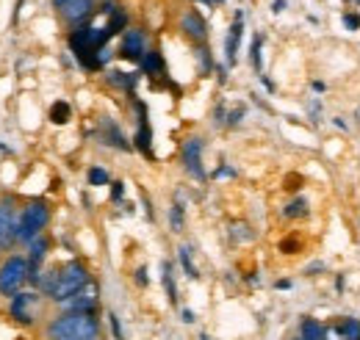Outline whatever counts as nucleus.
Here are the masks:
<instances>
[{
  "instance_id": "nucleus-23",
  "label": "nucleus",
  "mask_w": 360,
  "mask_h": 340,
  "mask_svg": "<svg viewBox=\"0 0 360 340\" xmlns=\"http://www.w3.org/2000/svg\"><path fill=\"white\" fill-rule=\"evenodd\" d=\"M105 183H108V171L100 166L89 169V185H105Z\"/></svg>"
},
{
  "instance_id": "nucleus-32",
  "label": "nucleus",
  "mask_w": 360,
  "mask_h": 340,
  "mask_svg": "<svg viewBox=\"0 0 360 340\" xmlns=\"http://www.w3.org/2000/svg\"><path fill=\"white\" fill-rule=\"evenodd\" d=\"M183 321L191 324V321H194V313H191V310H183Z\"/></svg>"
},
{
  "instance_id": "nucleus-28",
  "label": "nucleus",
  "mask_w": 360,
  "mask_h": 340,
  "mask_svg": "<svg viewBox=\"0 0 360 340\" xmlns=\"http://www.w3.org/2000/svg\"><path fill=\"white\" fill-rule=\"evenodd\" d=\"M125 194V185L122 183H111V200H122Z\"/></svg>"
},
{
  "instance_id": "nucleus-5",
  "label": "nucleus",
  "mask_w": 360,
  "mask_h": 340,
  "mask_svg": "<svg viewBox=\"0 0 360 340\" xmlns=\"http://www.w3.org/2000/svg\"><path fill=\"white\" fill-rule=\"evenodd\" d=\"M37 304H39V296L37 294H17V296L8 301V313H11V318H17L20 324H34L37 318Z\"/></svg>"
},
{
  "instance_id": "nucleus-14",
  "label": "nucleus",
  "mask_w": 360,
  "mask_h": 340,
  "mask_svg": "<svg viewBox=\"0 0 360 340\" xmlns=\"http://www.w3.org/2000/svg\"><path fill=\"white\" fill-rule=\"evenodd\" d=\"M141 70H144L147 75L161 72V70H164V58H161V53H158V50H147L144 58H141Z\"/></svg>"
},
{
  "instance_id": "nucleus-17",
  "label": "nucleus",
  "mask_w": 360,
  "mask_h": 340,
  "mask_svg": "<svg viewBox=\"0 0 360 340\" xmlns=\"http://www.w3.org/2000/svg\"><path fill=\"white\" fill-rule=\"evenodd\" d=\"M161 282H164V288H167V296H169V301L175 304V301H178V288H175V277H172L169 263H164V266H161Z\"/></svg>"
},
{
  "instance_id": "nucleus-27",
  "label": "nucleus",
  "mask_w": 360,
  "mask_h": 340,
  "mask_svg": "<svg viewBox=\"0 0 360 340\" xmlns=\"http://www.w3.org/2000/svg\"><path fill=\"white\" fill-rule=\"evenodd\" d=\"M344 25L352 31H360V17L358 14H344Z\"/></svg>"
},
{
  "instance_id": "nucleus-18",
  "label": "nucleus",
  "mask_w": 360,
  "mask_h": 340,
  "mask_svg": "<svg viewBox=\"0 0 360 340\" xmlns=\"http://www.w3.org/2000/svg\"><path fill=\"white\" fill-rule=\"evenodd\" d=\"M125 25H128V17H125V11H114V14H111V22H108L105 28H108V34H111V37H117V34H120Z\"/></svg>"
},
{
  "instance_id": "nucleus-21",
  "label": "nucleus",
  "mask_w": 360,
  "mask_h": 340,
  "mask_svg": "<svg viewBox=\"0 0 360 340\" xmlns=\"http://www.w3.org/2000/svg\"><path fill=\"white\" fill-rule=\"evenodd\" d=\"M308 213V202L305 200H294L285 211H283V216H288V218H297V216H305Z\"/></svg>"
},
{
  "instance_id": "nucleus-2",
  "label": "nucleus",
  "mask_w": 360,
  "mask_h": 340,
  "mask_svg": "<svg viewBox=\"0 0 360 340\" xmlns=\"http://www.w3.org/2000/svg\"><path fill=\"white\" fill-rule=\"evenodd\" d=\"M50 340H100V324L91 313H64L47 327Z\"/></svg>"
},
{
  "instance_id": "nucleus-4",
  "label": "nucleus",
  "mask_w": 360,
  "mask_h": 340,
  "mask_svg": "<svg viewBox=\"0 0 360 340\" xmlns=\"http://www.w3.org/2000/svg\"><path fill=\"white\" fill-rule=\"evenodd\" d=\"M47 221H50V208H47L45 202H31L22 211V216L17 218V238L20 241L39 238V233L47 227Z\"/></svg>"
},
{
  "instance_id": "nucleus-20",
  "label": "nucleus",
  "mask_w": 360,
  "mask_h": 340,
  "mask_svg": "<svg viewBox=\"0 0 360 340\" xmlns=\"http://www.w3.org/2000/svg\"><path fill=\"white\" fill-rule=\"evenodd\" d=\"M178 255H180V266H183V271H186L191 280H197L200 274H197V268H194V263H191V255H188V249H186V247H180Z\"/></svg>"
},
{
  "instance_id": "nucleus-10",
  "label": "nucleus",
  "mask_w": 360,
  "mask_h": 340,
  "mask_svg": "<svg viewBox=\"0 0 360 340\" xmlns=\"http://www.w3.org/2000/svg\"><path fill=\"white\" fill-rule=\"evenodd\" d=\"M91 11H94V0H70V3L61 8L64 20L72 22V25H78L81 20H86Z\"/></svg>"
},
{
  "instance_id": "nucleus-24",
  "label": "nucleus",
  "mask_w": 360,
  "mask_h": 340,
  "mask_svg": "<svg viewBox=\"0 0 360 340\" xmlns=\"http://www.w3.org/2000/svg\"><path fill=\"white\" fill-rule=\"evenodd\" d=\"M111 84L122 86V89H134V75L128 78L125 72H111Z\"/></svg>"
},
{
  "instance_id": "nucleus-7",
  "label": "nucleus",
  "mask_w": 360,
  "mask_h": 340,
  "mask_svg": "<svg viewBox=\"0 0 360 340\" xmlns=\"http://www.w3.org/2000/svg\"><path fill=\"white\" fill-rule=\"evenodd\" d=\"M144 34L141 31H136V28H131V31H125V37H122V47H120V55L122 58H134V61H141L144 58Z\"/></svg>"
},
{
  "instance_id": "nucleus-13",
  "label": "nucleus",
  "mask_w": 360,
  "mask_h": 340,
  "mask_svg": "<svg viewBox=\"0 0 360 340\" xmlns=\"http://www.w3.org/2000/svg\"><path fill=\"white\" fill-rule=\"evenodd\" d=\"M300 338L302 340H327V329L316 318H302L300 324Z\"/></svg>"
},
{
  "instance_id": "nucleus-25",
  "label": "nucleus",
  "mask_w": 360,
  "mask_h": 340,
  "mask_svg": "<svg viewBox=\"0 0 360 340\" xmlns=\"http://www.w3.org/2000/svg\"><path fill=\"white\" fill-rule=\"evenodd\" d=\"M108 324H111V335H114V340H125L122 327H120V318H117L114 313H108Z\"/></svg>"
},
{
  "instance_id": "nucleus-19",
  "label": "nucleus",
  "mask_w": 360,
  "mask_h": 340,
  "mask_svg": "<svg viewBox=\"0 0 360 340\" xmlns=\"http://www.w3.org/2000/svg\"><path fill=\"white\" fill-rule=\"evenodd\" d=\"M50 119H53L56 125H64V122L70 119V105H67V103H56V105L50 108Z\"/></svg>"
},
{
  "instance_id": "nucleus-12",
  "label": "nucleus",
  "mask_w": 360,
  "mask_h": 340,
  "mask_svg": "<svg viewBox=\"0 0 360 340\" xmlns=\"http://www.w3.org/2000/svg\"><path fill=\"white\" fill-rule=\"evenodd\" d=\"M67 307H70V313H91L94 315V307H97V291L89 288V291H81V294H75V296L70 299V301H64Z\"/></svg>"
},
{
  "instance_id": "nucleus-3",
  "label": "nucleus",
  "mask_w": 360,
  "mask_h": 340,
  "mask_svg": "<svg viewBox=\"0 0 360 340\" xmlns=\"http://www.w3.org/2000/svg\"><path fill=\"white\" fill-rule=\"evenodd\" d=\"M31 277V266L28 260L20 255H11L3 266H0V296L8 301L20 294V288L25 285V280Z\"/></svg>"
},
{
  "instance_id": "nucleus-15",
  "label": "nucleus",
  "mask_w": 360,
  "mask_h": 340,
  "mask_svg": "<svg viewBox=\"0 0 360 340\" xmlns=\"http://www.w3.org/2000/svg\"><path fill=\"white\" fill-rule=\"evenodd\" d=\"M103 130H105V136H108V144H114V147H120V150H128V147H131V144L125 141L122 130L117 128L114 122H108V119H105V122H103Z\"/></svg>"
},
{
  "instance_id": "nucleus-26",
  "label": "nucleus",
  "mask_w": 360,
  "mask_h": 340,
  "mask_svg": "<svg viewBox=\"0 0 360 340\" xmlns=\"http://www.w3.org/2000/svg\"><path fill=\"white\" fill-rule=\"evenodd\" d=\"M172 230H175V233L183 230V205H180V202L172 208Z\"/></svg>"
},
{
  "instance_id": "nucleus-30",
  "label": "nucleus",
  "mask_w": 360,
  "mask_h": 340,
  "mask_svg": "<svg viewBox=\"0 0 360 340\" xmlns=\"http://www.w3.org/2000/svg\"><path fill=\"white\" fill-rule=\"evenodd\" d=\"M136 280H139V285H147V271L139 268V271H136Z\"/></svg>"
},
{
  "instance_id": "nucleus-16",
  "label": "nucleus",
  "mask_w": 360,
  "mask_h": 340,
  "mask_svg": "<svg viewBox=\"0 0 360 340\" xmlns=\"http://www.w3.org/2000/svg\"><path fill=\"white\" fill-rule=\"evenodd\" d=\"M338 335L344 340H360V321L358 318H344L338 324Z\"/></svg>"
},
{
  "instance_id": "nucleus-1",
  "label": "nucleus",
  "mask_w": 360,
  "mask_h": 340,
  "mask_svg": "<svg viewBox=\"0 0 360 340\" xmlns=\"http://www.w3.org/2000/svg\"><path fill=\"white\" fill-rule=\"evenodd\" d=\"M86 285H89V271L78 260L64 263L61 268L50 271L45 280H42V291L53 301H70L75 294H81Z\"/></svg>"
},
{
  "instance_id": "nucleus-22",
  "label": "nucleus",
  "mask_w": 360,
  "mask_h": 340,
  "mask_svg": "<svg viewBox=\"0 0 360 340\" xmlns=\"http://www.w3.org/2000/svg\"><path fill=\"white\" fill-rule=\"evenodd\" d=\"M261 44H264V39L261 37H255L252 39V53H250V61H252V67H255V72H261Z\"/></svg>"
},
{
  "instance_id": "nucleus-8",
  "label": "nucleus",
  "mask_w": 360,
  "mask_h": 340,
  "mask_svg": "<svg viewBox=\"0 0 360 340\" xmlns=\"http://www.w3.org/2000/svg\"><path fill=\"white\" fill-rule=\"evenodd\" d=\"M180 28H183V34L191 37L194 42H202V39L208 37V25H205V20H202L197 11H186V14L180 17Z\"/></svg>"
},
{
  "instance_id": "nucleus-29",
  "label": "nucleus",
  "mask_w": 360,
  "mask_h": 340,
  "mask_svg": "<svg viewBox=\"0 0 360 340\" xmlns=\"http://www.w3.org/2000/svg\"><path fill=\"white\" fill-rule=\"evenodd\" d=\"M200 58H202V72H208V70H211V55H208V50H200Z\"/></svg>"
},
{
  "instance_id": "nucleus-34",
  "label": "nucleus",
  "mask_w": 360,
  "mask_h": 340,
  "mask_svg": "<svg viewBox=\"0 0 360 340\" xmlns=\"http://www.w3.org/2000/svg\"><path fill=\"white\" fill-rule=\"evenodd\" d=\"M200 340H208V335H202V338H200Z\"/></svg>"
},
{
  "instance_id": "nucleus-33",
  "label": "nucleus",
  "mask_w": 360,
  "mask_h": 340,
  "mask_svg": "<svg viewBox=\"0 0 360 340\" xmlns=\"http://www.w3.org/2000/svg\"><path fill=\"white\" fill-rule=\"evenodd\" d=\"M53 3H56V6H58V8H64V6H67V3H70V0H53Z\"/></svg>"
},
{
  "instance_id": "nucleus-6",
  "label": "nucleus",
  "mask_w": 360,
  "mask_h": 340,
  "mask_svg": "<svg viewBox=\"0 0 360 340\" xmlns=\"http://www.w3.org/2000/svg\"><path fill=\"white\" fill-rule=\"evenodd\" d=\"M202 141L200 138H188L186 144H183V166L188 174H194L197 180H202L205 177V169H202Z\"/></svg>"
},
{
  "instance_id": "nucleus-9",
  "label": "nucleus",
  "mask_w": 360,
  "mask_h": 340,
  "mask_svg": "<svg viewBox=\"0 0 360 340\" xmlns=\"http://www.w3.org/2000/svg\"><path fill=\"white\" fill-rule=\"evenodd\" d=\"M14 241H20L17 238V218H14L11 208L0 205V249H8Z\"/></svg>"
},
{
  "instance_id": "nucleus-36",
  "label": "nucleus",
  "mask_w": 360,
  "mask_h": 340,
  "mask_svg": "<svg viewBox=\"0 0 360 340\" xmlns=\"http://www.w3.org/2000/svg\"><path fill=\"white\" fill-rule=\"evenodd\" d=\"M300 340H302V338H300Z\"/></svg>"
},
{
  "instance_id": "nucleus-35",
  "label": "nucleus",
  "mask_w": 360,
  "mask_h": 340,
  "mask_svg": "<svg viewBox=\"0 0 360 340\" xmlns=\"http://www.w3.org/2000/svg\"><path fill=\"white\" fill-rule=\"evenodd\" d=\"M358 3H360V0H358Z\"/></svg>"
},
{
  "instance_id": "nucleus-11",
  "label": "nucleus",
  "mask_w": 360,
  "mask_h": 340,
  "mask_svg": "<svg viewBox=\"0 0 360 340\" xmlns=\"http://www.w3.org/2000/svg\"><path fill=\"white\" fill-rule=\"evenodd\" d=\"M241 34H244V22H241V11H238V14H236V22L230 25V34H227V39H225V58H227V64H236V53H238Z\"/></svg>"
},
{
  "instance_id": "nucleus-31",
  "label": "nucleus",
  "mask_w": 360,
  "mask_h": 340,
  "mask_svg": "<svg viewBox=\"0 0 360 340\" xmlns=\"http://www.w3.org/2000/svg\"><path fill=\"white\" fill-rule=\"evenodd\" d=\"M283 8H285V0H274V3H271V11H274V14H280Z\"/></svg>"
}]
</instances>
